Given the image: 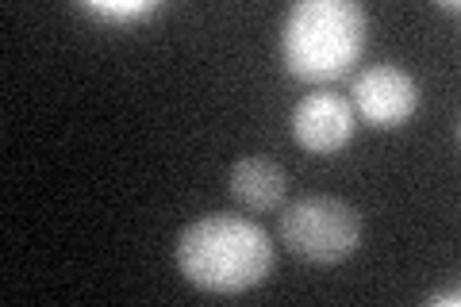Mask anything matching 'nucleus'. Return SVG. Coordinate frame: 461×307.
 Wrapping results in <instances>:
<instances>
[{
    "mask_svg": "<svg viewBox=\"0 0 461 307\" xmlns=\"http://www.w3.org/2000/svg\"><path fill=\"white\" fill-rule=\"evenodd\" d=\"M177 269L196 288L235 296V292H247L269 276L273 239L266 235L262 223H254L247 215H200L177 239Z\"/></svg>",
    "mask_w": 461,
    "mask_h": 307,
    "instance_id": "obj_1",
    "label": "nucleus"
},
{
    "mask_svg": "<svg viewBox=\"0 0 461 307\" xmlns=\"http://www.w3.org/2000/svg\"><path fill=\"white\" fill-rule=\"evenodd\" d=\"M227 188L247 212H277L288 193V177L277 162H269L262 154L239 158L227 169Z\"/></svg>",
    "mask_w": 461,
    "mask_h": 307,
    "instance_id": "obj_6",
    "label": "nucleus"
},
{
    "mask_svg": "<svg viewBox=\"0 0 461 307\" xmlns=\"http://www.w3.org/2000/svg\"><path fill=\"white\" fill-rule=\"evenodd\" d=\"M366 8L354 0H300L281 27V54L300 81H335L366 50Z\"/></svg>",
    "mask_w": 461,
    "mask_h": 307,
    "instance_id": "obj_2",
    "label": "nucleus"
},
{
    "mask_svg": "<svg viewBox=\"0 0 461 307\" xmlns=\"http://www.w3.org/2000/svg\"><path fill=\"white\" fill-rule=\"evenodd\" d=\"M281 239L312 266H339L362 246V215L339 196H304L285 208Z\"/></svg>",
    "mask_w": 461,
    "mask_h": 307,
    "instance_id": "obj_3",
    "label": "nucleus"
},
{
    "mask_svg": "<svg viewBox=\"0 0 461 307\" xmlns=\"http://www.w3.org/2000/svg\"><path fill=\"white\" fill-rule=\"evenodd\" d=\"M293 139L308 154H335L354 139V108L339 93H308L293 108Z\"/></svg>",
    "mask_w": 461,
    "mask_h": 307,
    "instance_id": "obj_5",
    "label": "nucleus"
},
{
    "mask_svg": "<svg viewBox=\"0 0 461 307\" xmlns=\"http://www.w3.org/2000/svg\"><path fill=\"white\" fill-rule=\"evenodd\" d=\"M420 100H423V89L408 69L381 62V66H369L354 77L350 108H354L357 120L369 123V127H400L415 115Z\"/></svg>",
    "mask_w": 461,
    "mask_h": 307,
    "instance_id": "obj_4",
    "label": "nucleus"
},
{
    "mask_svg": "<svg viewBox=\"0 0 461 307\" xmlns=\"http://www.w3.org/2000/svg\"><path fill=\"white\" fill-rule=\"evenodd\" d=\"M93 12H100V16H112V20H139V16H147V12H154L150 0H131V5H104V0H96Z\"/></svg>",
    "mask_w": 461,
    "mask_h": 307,
    "instance_id": "obj_7",
    "label": "nucleus"
}]
</instances>
